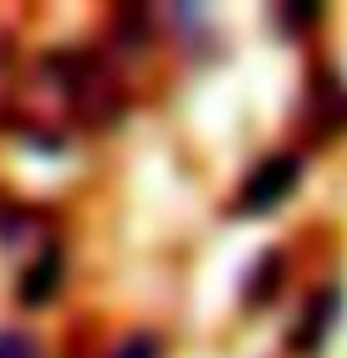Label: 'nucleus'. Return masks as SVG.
<instances>
[{
	"label": "nucleus",
	"instance_id": "1",
	"mask_svg": "<svg viewBox=\"0 0 347 358\" xmlns=\"http://www.w3.org/2000/svg\"><path fill=\"white\" fill-rule=\"evenodd\" d=\"M296 174H302V164H296L291 154L266 159V164H260V169L251 174V185H245L240 210H245V215H266V210H276V205L296 189Z\"/></svg>",
	"mask_w": 347,
	"mask_h": 358
},
{
	"label": "nucleus",
	"instance_id": "2",
	"mask_svg": "<svg viewBox=\"0 0 347 358\" xmlns=\"http://www.w3.org/2000/svg\"><path fill=\"white\" fill-rule=\"evenodd\" d=\"M57 276H61V256L46 251L41 262L31 266V276L21 282V297H26V302H46V297H52V287H57Z\"/></svg>",
	"mask_w": 347,
	"mask_h": 358
},
{
	"label": "nucleus",
	"instance_id": "3",
	"mask_svg": "<svg viewBox=\"0 0 347 358\" xmlns=\"http://www.w3.org/2000/svg\"><path fill=\"white\" fill-rule=\"evenodd\" d=\"M332 322H337V297H322V302H317V313H311V322H307V338H302V343H307V353H317L322 333L332 328Z\"/></svg>",
	"mask_w": 347,
	"mask_h": 358
},
{
	"label": "nucleus",
	"instance_id": "4",
	"mask_svg": "<svg viewBox=\"0 0 347 358\" xmlns=\"http://www.w3.org/2000/svg\"><path fill=\"white\" fill-rule=\"evenodd\" d=\"M118 358H158V348H154V338H133L128 348H118Z\"/></svg>",
	"mask_w": 347,
	"mask_h": 358
},
{
	"label": "nucleus",
	"instance_id": "5",
	"mask_svg": "<svg viewBox=\"0 0 347 358\" xmlns=\"http://www.w3.org/2000/svg\"><path fill=\"white\" fill-rule=\"evenodd\" d=\"M0 358H26V348H21V338L0 333Z\"/></svg>",
	"mask_w": 347,
	"mask_h": 358
}]
</instances>
